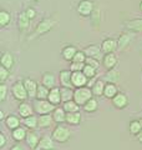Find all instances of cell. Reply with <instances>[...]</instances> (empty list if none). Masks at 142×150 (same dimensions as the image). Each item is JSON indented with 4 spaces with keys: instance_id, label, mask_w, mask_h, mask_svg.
Wrapping results in <instances>:
<instances>
[{
    "instance_id": "1",
    "label": "cell",
    "mask_w": 142,
    "mask_h": 150,
    "mask_svg": "<svg viewBox=\"0 0 142 150\" xmlns=\"http://www.w3.org/2000/svg\"><path fill=\"white\" fill-rule=\"evenodd\" d=\"M93 96L92 90L90 88L81 86V88H75L74 91V100L80 106H84L86 103Z\"/></svg>"
},
{
    "instance_id": "2",
    "label": "cell",
    "mask_w": 142,
    "mask_h": 150,
    "mask_svg": "<svg viewBox=\"0 0 142 150\" xmlns=\"http://www.w3.org/2000/svg\"><path fill=\"white\" fill-rule=\"evenodd\" d=\"M55 25H56V21L54 20V19H49V18L42 19L39 24H37V26L35 28V31H34V34H32V36L30 38V39H35V38H37V36L46 34V33H49L50 30H53Z\"/></svg>"
},
{
    "instance_id": "3",
    "label": "cell",
    "mask_w": 142,
    "mask_h": 150,
    "mask_svg": "<svg viewBox=\"0 0 142 150\" xmlns=\"http://www.w3.org/2000/svg\"><path fill=\"white\" fill-rule=\"evenodd\" d=\"M34 111L36 112L37 115H44V114H50V112H53L55 110V105L51 104V103L45 99H36L34 101Z\"/></svg>"
},
{
    "instance_id": "4",
    "label": "cell",
    "mask_w": 142,
    "mask_h": 150,
    "mask_svg": "<svg viewBox=\"0 0 142 150\" xmlns=\"http://www.w3.org/2000/svg\"><path fill=\"white\" fill-rule=\"evenodd\" d=\"M11 91H13L14 98L19 101H25L27 98H29L27 91H26V88H25V85H24V81L14 83V85L11 88Z\"/></svg>"
},
{
    "instance_id": "5",
    "label": "cell",
    "mask_w": 142,
    "mask_h": 150,
    "mask_svg": "<svg viewBox=\"0 0 142 150\" xmlns=\"http://www.w3.org/2000/svg\"><path fill=\"white\" fill-rule=\"evenodd\" d=\"M51 137H53V139L58 143H66L70 139L71 133L67 128H65V126H56Z\"/></svg>"
},
{
    "instance_id": "6",
    "label": "cell",
    "mask_w": 142,
    "mask_h": 150,
    "mask_svg": "<svg viewBox=\"0 0 142 150\" xmlns=\"http://www.w3.org/2000/svg\"><path fill=\"white\" fill-rule=\"evenodd\" d=\"M76 11L81 16H90L93 13V3L91 0H80L76 6Z\"/></svg>"
},
{
    "instance_id": "7",
    "label": "cell",
    "mask_w": 142,
    "mask_h": 150,
    "mask_svg": "<svg viewBox=\"0 0 142 150\" xmlns=\"http://www.w3.org/2000/svg\"><path fill=\"white\" fill-rule=\"evenodd\" d=\"M71 80H72L74 88H81V86L87 85L89 78L84 74V71H72V76H71Z\"/></svg>"
},
{
    "instance_id": "8",
    "label": "cell",
    "mask_w": 142,
    "mask_h": 150,
    "mask_svg": "<svg viewBox=\"0 0 142 150\" xmlns=\"http://www.w3.org/2000/svg\"><path fill=\"white\" fill-rule=\"evenodd\" d=\"M85 53H86L87 56L90 58H93V59H97V60H102L103 56H105V53L102 51V49L97 45H89L85 48Z\"/></svg>"
},
{
    "instance_id": "9",
    "label": "cell",
    "mask_w": 142,
    "mask_h": 150,
    "mask_svg": "<svg viewBox=\"0 0 142 150\" xmlns=\"http://www.w3.org/2000/svg\"><path fill=\"white\" fill-rule=\"evenodd\" d=\"M132 39H134V34H131V33H124V34H121L117 40V50L124 51L130 45Z\"/></svg>"
},
{
    "instance_id": "10",
    "label": "cell",
    "mask_w": 142,
    "mask_h": 150,
    "mask_svg": "<svg viewBox=\"0 0 142 150\" xmlns=\"http://www.w3.org/2000/svg\"><path fill=\"white\" fill-rule=\"evenodd\" d=\"M71 76H72V71H71V70H61L60 75H59L60 85L65 86V88H74Z\"/></svg>"
},
{
    "instance_id": "11",
    "label": "cell",
    "mask_w": 142,
    "mask_h": 150,
    "mask_svg": "<svg viewBox=\"0 0 142 150\" xmlns=\"http://www.w3.org/2000/svg\"><path fill=\"white\" fill-rule=\"evenodd\" d=\"M112 104L116 109H125L129 105V98L124 93H118L115 98H112Z\"/></svg>"
},
{
    "instance_id": "12",
    "label": "cell",
    "mask_w": 142,
    "mask_h": 150,
    "mask_svg": "<svg viewBox=\"0 0 142 150\" xmlns=\"http://www.w3.org/2000/svg\"><path fill=\"white\" fill-rule=\"evenodd\" d=\"M24 85L26 88V91H27V95L31 99H36V94H37V84L36 81H34L32 79H25L24 80Z\"/></svg>"
},
{
    "instance_id": "13",
    "label": "cell",
    "mask_w": 142,
    "mask_h": 150,
    "mask_svg": "<svg viewBox=\"0 0 142 150\" xmlns=\"http://www.w3.org/2000/svg\"><path fill=\"white\" fill-rule=\"evenodd\" d=\"M101 49L105 54H108V53H115V50H117V41L115 39H105L102 41L101 44Z\"/></svg>"
},
{
    "instance_id": "14",
    "label": "cell",
    "mask_w": 142,
    "mask_h": 150,
    "mask_svg": "<svg viewBox=\"0 0 142 150\" xmlns=\"http://www.w3.org/2000/svg\"><path fill=\"white\" fill-rule=\"evenodd\" d=\"M37 150H54L55 149V144H54V139L53 137H42L37 145Z\"/></svg>"
},
{
    "instance_id": "15",
    "label": "cell",
    "mask_w": 142,
    "mask_h": 150,
    "mask_svg": "<svg viewBox=\"0 0 142 150\" xmlns=\"http://www.w3.org/2000/svg\"><path fill=\"white\" fill-rule=\"evenodd\" d=\"M47 100H49L51 104H54V105H59L60 103L63 101V99H61V90H60V88L55 86L53 89H50Z\"/></svg>"
},
{
    "instance_id": "16",
    "label": "cell",
    "mask_w": 142,
    "mask_h": 150,
    "mask_svg": "<svg viewBox=\"0 0 142 150\" xmlns=\"http://www.w3.org/2000/svg\"><path fill=\"white\" fill-rule=\"evenodd\" d=\"M26 144L29 145V148L31 150H35L37 148V145H39V142H40V137L37 135L35 131H29L26 135V139H25Z\"/></svg>"
},
{
    "instance_id": "17",
    "label": "cell",
    "mask_w": 142,
    "mask_h": 150,
    "mask_svg": "<svg viewBox=\"0 0 142 150\" xmlns=\"http://www.w3.org/2000/svg\"><path fill=\"white\" fill-rule=\"evenodd\" d=\"M102 64L107 70L113 69L116 67V64H117V56L113 53L105 54V56H103V59H102Z\"/></svg>"
},
{
    "instance_id": "18",
    "label": "cell",
    "mask_w": 142,
    "mask_h": 150,
    "mask_svg": "<svg viewBox=\"0 0 142 150\" xmlns=\"http://www.w3.org/2000/svg\"><path fill=\"white\" fill-rule=\"evenodd\" d=\"M41 84L42 85L47 86L49 89H53L55 88V84H56V78L53 73L50 71H46L42 74V79H41Z\"/></svg>"
},
{
    "instance_id": "19",
    "label": "cell",
    "mask_w": 142,
    "mask_h": 150,
    "mask_svg": "<svg viewBox=\"0 0 142 150\" xmlns=\"http://www.w3.org/2000/svg\"><path fill=\"white\" fill-rule=\"evenodd\" d=\"M30 24V19L27 18V15L25 14V11L19 13L18 15V28L20 31H25Z\"/></svg>"
},
{
    "instance_id": "20",
    "label": "cell",
    "mask_w": 142,
    "mask_h": 150,
    "mask_svg": "<svg viewBox=\"0 0 142 150\" xmlns=\"http://www.w3.org/2000/svg\"><path fill=\"white\" fill-rule=\"evenodd\" d=\"M125 26H126V29H129L130 31L142 33V19H134V20L126 21Z\"/></svg>"
},
{
    "instance_id": "21",
    "label": "cell",
    "mask_w": 142,
    "mask_h": 150,
    "mask_svg": "<svg viewBox=\"0 0 142 150\" xmlns=\"http://www.w3.org/2000/svg\"><path fill=\"white\" fill-rule=\"evenodd\" d=\"M32 111H34V108L27 103H21L18 108V112L21 118H27V116L32 115Z\"/></svg>"
},
{
    "instance_id": "22",
    "label": "cell",
    "mask_w": 142,
    "mask_h": 150,
    "mask_svg": "<svg viewBox=\"0 0 142 150\" xmlns=\"http://www.w3.org/2000/svg\"><path fill=\"white\" fill-rule=\"evenodd\" d=\"M66 114L67 112L65 111L64 108H55V110L53 111V118H54V121L58 124H61L64 123V121H66Z\"/></svg>"
},
{
    "instance_id": "23",
    "label": "cell",
    "mask_w": 142,
    "mask_h": 150,
    "mask_svg": "<svg viewBox=\"0 0 142 150\" xmlns=\"http://www.w3.org/2000/svg\"><path fill=\"white\" fill-rule=\"evenodd\" d=\"M76 53H77V49L75 48L74 45H66L63 49V51H61V55H63V58L65 60H67V62L71 60V62H72V59Z\"/></svg>"
},
{
    "instance_id": "24",
    "label": "cell",
    "mask_w": 142,
    "mask_h": 150,
    "mask_svg": "<svg viewBox=\"0 0 142 150\" xmlns=\"http://www.w3.org/2000/svg\"><path fill=\"white\" fill-rule=\"evenodd\" d=\"M118 94L117 90V85L113 83H107L105 85V91H103V96L107 98V99H112Z\"/></svg>"
},
{
    "instance_id": "25",
    "label": "cell",
    "mask_w": 142,
    "mask_h": 150,
    "mask_svg": "<svg viewBox=\"0 0 142 150\" xmlns=\"http://www.w3.org/2000/svg\"><path fill=\"white\" fill-rule=\"evenodd\" d=\"M0 63H1L3 67H5L6 69L10 70L14 65V56L11 53H9V51H5V53H3L1 55V59H0Z\"/></svg>"
},
{
    "instance_id": "26",
    "label": "cell",
    "mask_w": 142,
    "mask_h": 150,
    "mask_svg": "<svg viewBox=\"0 0 142 150\" xmlns=\"http://www.w3.org/2000/svg\"><path fill=\"white\" fill-rule=\"evenodd\" d=\"M105 85L106 84L103 83L102 80H97L93 83V85L91 86V90L93 96H101L103 95V91H105Z\"/></svg>"
},
{
    "instance_id": "27",
    "label": "cell",
    "mask_w": 142,
    "mask_h": 150,
    "mask_svg": "<svg viewBox=\"0 0 142 150\" xmlns=\"http://www.w3.org/2000/svg\"><path fill=\"white\" fill-rule=\"evenodd\" d=\"M81 121V114L79 111L75 112H67L66 114V123L70 125H77Z\"/></svg>"
},
{
    "instance_id": "28",
    "label": "cell",
    "mask_w": 142,
    "mask_h": 150,
    "mask_svg": "<svg viewBox=\"0 0 142 150\" xmlns=\"http://www.w3.org/2000/svg\"><path fill=\"white\" fill-rule=\"evenodd\" d=\"M5 125H6L8 129L14 130V129H16V128L20 126V119L15 115H9L5 119Z\"/></svg>"
},
{
    "instance_id": "29",
    "label": "cell",
    "mask_w": 142,
    "mask_h": 150,
    "mask_svg": "<svg viewBox=\"0 0 142 150\" xmlns=\"http://www.w3.org/2000/svg\"><path fill=\"white\" fill-rule=\"evenodd\" d=\"M11 135H13V139L14 140H16V142H22V140L26 139L27 133H26L25 128H22V126H19V128L13 130V134Z\"/></svg>"
},
{
    "instance_id": "30",
    "label": "cell",
    "mask_w": 142,
    "mask_h": 150,
    "mask_svg": "<svg viewBox=\"0 0 142 150\" xmlns=\"http://www.w3.org/2000/svg\"><path fill=\"white\" fill-rule=\"evenodd\" d=\"M105 79L108 83H113V84H117L118 80H120V73H118L117 69H110L107 71V74L105 75Z\"/></svg>"
},
{
    "instance_id": "31",
    "label": "cell",
    "mask_w": 142,
    "mask_h": 150,
    "mask_svg": "<svg viewBox=\"0 0 142 150\" xmlns=\"http://www.w3.org/2000/svg\"><path fill=\"white\" fill-rule=\"evenodd\" d=\"M60 90H61V99H63V103L69 101V100H74V91L75 90H72V88L61 86Z\"/></svg>"
},
{
    "instance_id": "32",
    "label": "cell",
    "mask_w": 142,
    "mask_h": 150,
    "mask_svg": "<svg viewBox=\"0 0 142 150\" xmlns=\"http://www.w3.org/2000/svg\"><path fill=\"white\" fill-rule=\"evenodd\" d=\"M54 123V118L50 114H44L39 116V128H47Z\"/></svg>"
},
{
    "instance_id": "33",
    "label": "cell",
    "mask_w": 142,
    "mask_h": 150,
    "mask_svg": "<svg viewBox=\"0 0 142 150\" xmlns=\"http://www.w3.org/2000/svg\"><path fill=\"white\" fill-rule=\"evenodd\" d=\"M24 124H25V126H27L29 129L39 128V118L32 114L30 116H27V118H24Z\"/></svg>"
},
{
    "instance_id": "34",
    "label": "cell",
    "mask_w": 142,
    "mask_h": 150,
    "mask_svg": "<svg viewBox=\"0 0 142 150\" xmlns=\"http://www.w3.org/2000/svg\"><path fill=\"white\" fill-rule=\"evenodd\" d=\"M63 108L65 109L66 112H75V111H79L80 105L75 100H69V101H65L64 103Z\"/></svg>"
},
{
    "instance_id": "35",
    "label": "cell",
    "mask_w": 142,
    "mask_h": 150,
    "mask_svg": "<svg viewBox=\"0 0 142 150\" xmlns=\"http://www.w3.org/2000/svg\"><path fill=\"white\" fill-rule=\"evenodd\" d=\"M82 108H84V110L86 111V112H93V111L97 110L98 103H97V100L95 99V98H91V99H90Z\"/></svg>"
},
{
    "instance_id": "36",
    "label": "cell",
    "mask_w": 142,
    "mask_h": 150,
    "mask_svg": "<svg viewBox=\"0 0 142 150\" xmlns=\"http://www.w3.org/2000/svg\"><path fill=\"white\" fill-rule=\"evenodd\" d=\"M49 93H50V89L45 86V85H39L37 86V94H36V99H42L45 100L49 98Z\"/></svg>"
},
{
    "instance_id": "37",
    "label": "cell",
    "mask_w": 142,
    "mask_h": 150,
    "mask_svg": "<svg viewBox=\"0 0 142 150\" xmlns=\"http://www.w3.org/2000/svg\"><path fill=\"white\" fill-rule=\"evenodd\" d=\"M10 21H11V14L10 13L6 11V10L0 11V26L5 28Z\"/></svg>"
},
{
    "instance_id": "38",
    "label": "cell",
    "mask_w": 142,
    "mask_h": 150,
    "mask_svg": "<svg viewBox=\"0 0 142 150\" xmlns=\"http://www.w3.org/2000/svg\"><path fill=\"white\" fill-rule=\"evenodd\" d=\"M130 133L134 134V135H137L142 130V124L140 120H132L130 123Z\"/></svg>"
},
{
    "instance_id": "39",
    "label": "cell",
    "mask_w": 142,
    "mask_h": 150,
    "mask_svg": "<svg viewBox=\"0 0 142 150\" xmlns=\"http://www.w3.org/2000/svg\"><path fill=\"white\" fill-rule=\"evenodd\" d=\"M84 74L86 75V76L89 78V80L90 79H95V76H96V71H97V69L96 68H93L91 67V65H87V64H85V67H84Z\"/></svg>"
},
{
    "instance_id": "40",
    "label": "cell",
    "mask_w": 142,
    "mask_h": 150,
    "mask_svg": "<svg viewBox=\"0 0 142 150\" xmlns=\"http://www.w3.org/2000/svg\"><path fill=\"white\" fill-rule=\"evenodd\" d=\"M86 58H87L86 53H85L84 50H80V51H77V53L75 54L74 59H72V62H76V63H85Z\"/></svg>"
},
{
    "instance_id": "41",
    "label": "cell",
    "mask_w": 142,
    "mask_h": 150,
    "mask_svg": "<svg viewBox=\"0 0 142 150\" xmlns=\"http://www.w3.org/2000/svg\"><path fill=\"white\" fill-rule=\"evenodd\" d=\"M85 67V63H76V62H71L70 70L71 71H82Z\"/></svg>"
},
{
    "instance_id": "42",
    "label": "cell",
    "mask_w": 142,
    "mask_h": 150,
    "mask_svg": "<svg viewBox=\"0 0 142 150\" xmlns=\"http://www.w3.org/2000/svg\"><path fill=\"white\" fill-rule=\"evenodd\" d=\"M9 74H10V71H9V69H6L5 67H0V81L1 83H5V80L8 79Z\"/></svg>"
},
{
    "instance_id": "43",
    "label": "cell",
    "mask_w": 142,
    "mask_h": 150,
    "mask_svg": "<svg viewBox=\"0 0 142 150\" xmlns=\"http://www.w3.org/2000/svg\"><path fill=\"white\" fill-rule=\"evenodd\" d=\"M85 64L91 65V67L98 69V67H100V60H97V59H93V58H90V56H87L86 60H85Z\"/></svg>"
},
{
    "instance_id": "44",
    "label": "cell",
    "mask_w": 142,
    "mask_h": 150,
    "mask_svg": "<svg viewBox=\"0 0 142 150\" xmlns=\"http://www.w3.org/2000/svg\"><path fill=\"white\" fill-rule=\"evenodd\" d=\"M6 93H8V88L4 83H1L0 85V101H4L6 99Z\"/></svg>"
},
{
    "instance_id": "45",
    "label": "cell",
    "mask_w": 142,
    "mask_h": 150,
    "mask_svg": "<svg viewBox=\"0 0 142 150\" xmlns=\"http://www.w3.org/2000/svg\"><path fill=\"white\" fill-rule=\"evenodd\" d=\"M25 14L27 15V18L30 19V20H32V19H35L36 18V10L34 8H31V6H29V8H26V10H25Z\"/></svg>"
},
{
    "instance_id": "46",
    "label": "cell",
    "mask_w": 142,
    "mask_h": 150,
    "mask_svg": "<svg viewBox=\"0 0 142 150\" xmlns=\"http://www.w3.org/2000/svg\"><path fill=\"white\" fill-rule=\"evenodd\" d=\"M5 144H6V138H5V135L1 133L0 134V148H4Z\"/></svg>"
},
{
    "instance_id": "47",
    "label": "cell",
    "mask_w": 142,
    "mask_h": 150,
    "mask_svg": "<svg viewBox=\"0 0 142 150\" xmlns=\"http://www.w3.org/2000/svg\"><path fill=\"white\" fill-rule=\"evenodd\" d=\"M136 138H137V140H138V142H141V143H142V130L140 131L138 134L136 135Z\"/></svg>"
},
{
    "instance_id": "48",
    "label": "cell",
    "mask_w": 142,
    "mask_h": 150,
    "mask_svg": "<svg viewBox=\"0 0 142 150\" xmlns=\"http://www.w3.org/2000/svg\"><path fill=\"white\" fill-rule=\"evenodd\" d=\"M10 150H22V148L20 146V145H14Z\"/></svg>"
},
{
    "instance_id": "49",
    "label": "cell",
    "mask_w": 142,
    "mask_h": 150,
    "mask_svg": "<svg viewBox=\"0 0 142 150\" xmlns=\"http://www.w3.org/2000/svg\"><path fill=\"white\" fill-rule=\"evenodd\" d=\"M0 120H5V114L3 110H0Z\"/></svg>"
},
{
    "instance_id": "50",
    "label": "cell",
    "mask_w": 142,
    "mask_h": 150,
    "mask_svg": "<svg viewBox=\"0 0 142 150\" xmlns=\"http://www.w3.org/2000/svg\"><path fill=\"white\" fill-rule=\"evenodd\" d=\"M140 10H141V13H142V1L140 3Z\"/></svg>"
},
{
    "instance_id": "51",
    "label": "cell",
    "mask_w": 142,
    "mask_h": 150,
    "mask_svg": "<svg viewBox=\"0 0 142 150\" xmlns=\"http://www.w3.org/2000/svg\"><path fill=\"white\" fill-rule=\"evenodd\" d=\"M140 121H141V124H142V119H141V120H140Z\"/></svg>"
},
{
    "instance_id": "52",
    "label": "cell",
    "mask_w": 142,
    "mask_h": 150,
    "mask_svg": "<svg viewBox=\"0 0 142 150\" xmlns=\"http://www.w3.org/2000/svg\"><path fill=\"white\" fill-rule=\"evenodd\" d=\"M35 1H39V0H35Z\"/></svg>"
}]
</instances>
